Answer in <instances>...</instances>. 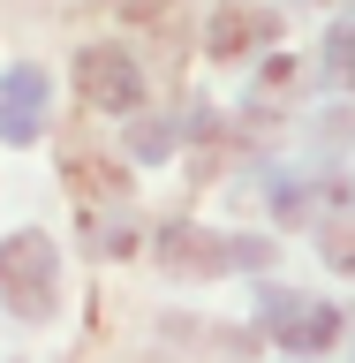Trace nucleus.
I'll return each mask as SVG.
<instances>
[{"mask_svg":"<svg viewBox=\"0 0 355 363\" xmlns=\"http://www.w3.org/2000/svg\"><path fill=\"white\" fill-rule=\"evenodd\" d=\"M152 257L167 272H189V280H212V272H257L272 257V242H249V235H204V227H159Z\"/></svg>","mask_w":355,"mask_h":363,"instance_id":"obj_1","label":"nucleus"},{"mask_svg":"<svg viewBox=\"0 0 355 363\" xmlns=\"http://www.w3.org/2000/svg\"><path fill=\"white\" fill-rule=\"evenodd\" d=\"M53 295H61V250L45 242V235H8L0 242V303L16 318H45L53 311Z\"/></svg>","mask_w":355,"mask_h":363,"instance_id":"obj_2","label":"nucleus"},{"mask_svg":"<svg viewBox=\"0 0 355 363\" xmlns=\"http://www.w3.org/2000/svg\"><path fill=\"white\" fill-rule=\"evenodd\" d=\"M272 348H288V356H325L340 340V311L333 303H310V295H265V311H257Z\"/></svg>","mask_w":355,"mask_h":363,"instance_id":"obj_3","label":"nucleus"},{"mask_svg":"<svg viewBox=\"0 0 355 363\" xmlns=\"http://www.w3.org/2000/svg\"><path fill=\"white\" fill-rule=\"evenodd\" d=\"M76 84H84V99L98 113H136V106H144V61L121 53V45H84Z\"/></svg>","mask_w":355,"mask_h":363,"instance_id":"obj_4","label":"nucleus"},{"mask_svg":"<svg viewBox=\"0 0 355 363\" xmlns=\"http://www.w3.org/2000/svg\"><path fill=\"white\" fill-rule=\"evenodd\" d=\"M280 38V8L265 0H220L212 23H204V45H212V61H249L257 45Z\"/></svg>","mask_w":355,"mask_h":363,"instance_id":"obj_5","label":"nucleus"},{"mask_svg":"<svg viewBox=\"0 0 355 363\" xmlns=\"http://www.w3.org/2000/svg\"><path fill=\"white\" fill-rule=\"evenodd\" d=\"M45 129V76L38 68H8L0 76V136L8 144H38Z\"/></svg>","mask_w":355,"mask_h":363,"instance_id":"obj_6","label":"nucleus"},{"mask_svg":"<svg viewBox=\"0 0 355 363\" xmlns=\"http://www.w3.org/2000/svg\"><path fill=\"white\" fill-rule=\"evenodd\" d=\"M325 68H333V84H355V23H340L325 38Z\"/></svg>","mask_w":355,"mask_h":363,"instance_id":"obj_7","label":"nucleus"},{"mask_svg":"<svg viewBox=\"0 0 355 363\" xmlns=\"http://www.w3.org/2000/svg\"><path fill=\"white\" fill-rule=\"evenodd\" d=\"M129 144H136V159H167L174 152V129H167V121H136Z\"/></svg>","mask_w":355,"mask_h":363,"instance_id":"obj_8","label":"nucleus"},{"mask_svg":"<svg viewBox=\"0 0 355 363\" xmlns=\"http://www.w3.org/2000/svg\"><path fill=\"white\" fill-rule=\"evenodd\" d=\"M272 91H280V99L295 91V61H288V53H280V61L265 68V84H257V99H272Z\"/></svg>","mask_w":355,"mask_h":363,"instance_id":"obj_9","label":"nucleus"},{"mask_svg":"<svg viewBox=\"0 0 355 363\" xmlns=\"http://www.w3.org/2000/svg\"><path fill=\"white\" fill-rule=\"evenodd\" d=\"M113 8H121V16H159L167 0H113Z\"/></svg>","mask_w":355,"mask_h":363,"instance_id":"obj_10","label":"nucleus"}]
</instances>
